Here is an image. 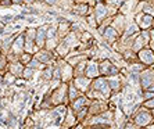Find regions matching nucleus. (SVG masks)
<instances>
[{"mask_svg":"<svg viewBox=\"0 0 154 129\" xmlns=\"http://www.w3.org/2000/svg\"><path fill=\"white\" fill-rule=\"evenodd\" d=\"M33 72H35V68L26 65L25 68H24V72H22V78L24 79H31L33 76Z\"/></svg>","mask_w":154,"mask_h":129,"instance_id":"nucleus-28","label":"nucleus"},{"mask_svg":"<svg viewBox=\"0 0 154 129\" xmlns=\"http://www.w3.org/2000/svg\"><path fill=\"white\" fill-rule=\"evenodd\" d=\"M45 3L49 4V6H53V4L57 3V0H45Z\"/></svg>","mask_w":154,"mask_h":129,"instance_id":"nucleus-37","label":"nucleus"},{"mask_svg":"<svg viewBox=\"0 0 154 129\" xmlns=\"http://www.w3.org/2000/svg\"><path fill=\"white\" fill-rule=\"evenodd\" d=\"M153 28H154V21H153Z\"/></svg>","mask_w":154,"mask_h":129,"instance_id":"nucleus-40","label":"nucleus"},{"mask_svg":"<svg viewBox=\"0 0 154 129\" xmlns=\"http://www.w3.org/2000/svg\"><path fill=\"white\" fill-rule=\"evenodd\" d=\"M43 79H46V81H51L53 79V68L51 67H47V69L43 72Z\"/></svg>","mask_w":154,"mask_h":129,"instance_id":"nucleus-33","label":"nucleus"},{"mask_svg":"<svg viewBox=\"0 0 154 129\" xmlns=\"http://www.w3.org/2000/svg\"><path fill=\"white\" fill-rule=\"evenodd\" d=\"M33 2H36V0H24V3H26V4H32Z\"/></svg>","mask_w":154,"mask_h":129,"instance_id":"nucleus-39","label":"nucleus"},{"mask_svg":"<svg viewBox=\"0 0 154 129\" xmlns=\"http://www.w3.org/2000/svg\"><path fill=\"white\" fill-rule=\"evenodd\" d=\"M86 104H88V97H85V96H81L78 97V99H75L74 101H71V108L74 110V112H78V111H81L82 108H85L86 107Z\"/></svg>","mask_w":154,"mask_h":129,"instance_id":"nucleus-17","label":"nucleus"},{"mask_svg":"<svg viewBox=\"0 0 154 129\" xmlns=\"http://www.w3.org/2000/svg\"><path fill=\"white\" fill-rule=\"evenodd\" d=\"M74 85L78 88L81 92H88L89 90V88L92 86V79L88 78L86 75H79V76H74Z\"/></svg>","mask_w":154,"mask_h":129,"instance_id":"nucleus-7","label":"nucleus"},{"mask_svg":"<svg viewBox=\"0 0 154 129\" xmlns=\"http://www.w3.org/2000/svg\"><path fill=\"white\" fill-rule=\"evenodd\" d=\"M24 64H22L21 61L18 63V61H15V63H13V64L10 65V71L13 75L15 76H22V72H24Z\"/></svg>","mask_w":154,"mask_h":129,"instance_id":"nucleus-25","label":"nucleus"},{"mask_svg":"<svg viewBox=\"0 0 154 129\" xmlns=\"http://www.w3.org/2000/svg\"><path fill=\"white\" fill-rule=\"evenodd\" d=\"M137 2H139V0H125V2L122 3L121 7L118 8V11L124 15H128L129 13H132V11L135 10V7L137 6Z\"/></svg>","mask_w":154,"mask_h":129,"instance_id":"nucleus-15","label":"nucleus"},{"mask_svg":"<svg viewBox=\"0 0 154 129\" xmlns=\"http://www.w3.org/2000/svg\"><path fill=\"white\" fill-rule=\"evenodd\" d=\"M142 11H144L146 14H150V15H153L154 17V2L151 3V2H146L144 3V7H143V10Z\"/></svg>","mask_w":154,"mask_h":129,"instance_id":"nucleus-29","label":"nucleus"},{"mask_svg":"<svg viewBox=\"0 0 154 129\" xmlns=\"http://www.w3.org/2000/svg\"><path fill=\"white\" fill-rule=\"evenodd\" d=\"M147 65H144L143 63L140 64V63H132V64H129V71H136V72H142L143 69H146Z\"/></svg>","mask_w":154,"mask_h":129,"instance_id":"nucleus-27","label":"nucleus"},{"mask_svg":"<svg viewBox=\"0 0 154 129\" xmlns=\"http://www.w3.org/2000/svg\"><path fill=\"white\" fill-rule=\"evenodd\" d=\"M103 35V38H104V40H107L108 43H115L117 42V39L119 38V33H118V31L114 28V26H106L104 28V32L101 33Z\"/></svg>","mask_w":154,"mask_h":129,"instance_id":"nucleus-13","label":"nucleus"},{"mask_svg":"<svg viewBox=\"0 0 154 129\" xmlns=\"http://www.w3.org/2000/svg\"><path fill=\"white\" fill-rule=\"evenodd\" d=\"M25 51V33L15 36V40L13 42V53L21 54Z\"/></svg>","mask_w":154,"mask_h":129,"instance_id":"nucleus-14","label":"nucleus"},{"mask_svg":"<svg viewBox=\"0 0 154 129\" xmlns=\"http://www.w3.org/2000/svg\"><path fill=\"white\" fill-rule=\"evenodd\" d=\"M135 21L140 26V29H149V28H153L154 17L150 14H146L144 11H139L135 15Z\"/></svg>","mask_w":154,"mask_h":129,"instance_id":"nucleus-3","label":"nucleus"},{"mask_svg":"<svg viewBox=\"0 0 154 129\" xmlns=\"http://www.w3.org/2000/svg\"><path fill=\"white\" fill-rule=\"evenodd\" d=\"M124 2H125V0H106V3H107L108 6H111V7L117 8V10L121 7Z\"/></svg>","mask_w":154,"mask_h":129,"instance_id":"nucleus-31","label":"nucleus"},{"mask_svg":"<svg viewBox=\"0 0 154 129\" xmlns=\"http://www.w3.org/2000/svg\"><path fill=\"white\" fill-rule=\"evenodd\" d=\"M60 69H61V81H63V82L71 81L72 76H74V67H72L69 63L63 61V65L60 67Z\"/></svg>","mask_w":154,"mask_h":129,"instance_id":"nucleus-12","label":"nucleus"},{"mask_svg":"<svg viewBox=\"0 0 154 129\" xmlns=\"http://www.w3.org/2000/svg\"><path fill=\"white\" fill-rule=\"evenodd\" d=\"M108 14H110V7H108L107 4L101 3V0H97L96 6H94V17H96L97 22L101 24L107 18Z\"/></svg>","mask_w":154,"mask_h":129,"instance_id":"nucleus-5","label":"nucleus"},{"mask_svg":"<svg viewBox=\"0 0 154 129\" xmlns=\"http://www.w3.org/2000/svg\"><path fill=\"white\" fill-rule=\"evenodd\" d=\"M6 61H7V58L4 57V56H0V69L4 68V65H6Z\"/></svg>","mask_w":154,"mask_h":129,"instance_id":"nucleus-35","label":"nucleus"},{"mask_svg":"<svg viewBox=\"0 0 154 129\" xmlns=\"http://www.w3.org/2000/svg\"><path fill=\"white\" fill-rule=\"evenodd\" d=\"M125 25H126V21H125V15L121 14L119 13L118 15H115L114 18H112V21H111V26H114L117 31H124L125 29Z\"/></svg>","mask_w":154,"mask_h":129,"instance_id":"nucleus-19","label":"nucleus"},{"mask_svg":"<svg viewBox=\"0 0 154 129\" xmlns=\"http://www.w3.org/2000/svg\"><path fill=\"white\" fill-rule=\"evenodd\" d=\"M72 13L76 15H88L90 13V8H89V4L88 3H81V4H75V6H72Z\"/></svg>","mask_w":154,"mask_h":129,"instance_id":"nucleus-18","label":"nucleus"},{"mask_svg":"<svg viewBox=\"0 0 154 129\" xmlns=\"http://www.w3.org/2000/svg\"><path fill=\"white\" fill-rule=\"evenodd\" d=\"M69 50H71V46H69L65 40H61V42L58 43V46L56 47V51H57V54L60 57H67Z\"/></svg>","mask_w":154,"mask_h":129,"instance_id":"nucleus-22","label":"nucleus"},{"mask_svg":"<svg viewBox=\"0 0 154 129\" xmlns=\"http://www.w3.org/2000/svg\"><path fill=\"white\" fill-rule=\"evenodd\" d=\"M151 97H154V92H151V90H149V89H144V93H143V99H144V100L151 99Z\"/></svg>","mask_w":154,"mask_h":129,"instance_id":"nucleus-34","label":"nucleus"},{"mask_svg":"<svg viewBox=\"0 0 154 129\" xmlns=\"http://www.w3.org/2000/svg\"><path fill=\"white\" fill-rule=\"evenodd\" d=\"M72 28V25L69 24L68 21H65V20H63V21L60 22V25H58V28H57V35H58V38H64L65 35H68L71 31L69 29Z\"/></svg>","mask_w":154,"mask_h":129,"instance_id":"nucleus-21","label":"nucleus"},{"mask_svg":"<svg viewBox=\"0 0 154 129\" xmlns=\"http://www.w3.org/2000/svg\"><path fill=\"white\" fill-rule=\"evenodd\" d=\"M90 89H94V90L101 92L106 99H108L112 93L111 86H110V83H108L107 76H104V75H99L97 78L92 79V86H90Z\"/></svg>","mask_w":154,"mask_h":129,"instance_id":"nucleus-1","label":"nucleus"},{"mask_svg":"<svg viewBox=\"0 0 154 129\" xmlns=\"http://www.w3.org/2000/svg\"><path fill=\"white\" fill-rule=\"evenodd\" d=\"M85 58L86 57L83 56V54H79V56H75V57H69L68 58V63L72 65V67H75L76 64H79V63H81V61H83Z\"/></svg>","mask_w":154,"mask_h":129,"instance_id":"nucleus-30","label":"nucleus"},{"mask_svg":"<svg viewBox=\"0 0 154 129\" xmlns=\"http://www.w3.org/2000/svg\"><path fill=\"white\" fill-rule=\"evenodd\" d=\"M144 2H149V0H144Z\"/></svg>","mask_w":154,"mask_h":129,"instance_id":"nucleus-41","label":"nucleus"},{"mask_svg":"<svg viewBox=\"0 0 154 129\" xmlns=\"http://www.w3.org/2000/svg\"><path fill=\"white\" fill-rule=\"evenodd\" d=\"M137 58L142 61L144 65H154V51L153 49L149 47H143L142 50L137 51Z\"/></svg>","mask_w":154,"mask_h":129,"instance_id":"nucleus-6","label":"nucleus"},{"mask_svg":"<svg viewBox=\"0 0 154 129\" xmlns=\"http://www.w3.org/2000/svg\"><path fill=\"white\" fill-rule=\"evenodd\" d=\"M133 122L136 126H149L151 122H154V117L150 112V110L147 108H142L135 114V118H133Z\"/></svg>","mask_w":154,"mask_h":129,"instance_id":"nucleus-2","label":"nucleus"},{"mask_svg":"<svg viewBox=\"0 0 154 129\" xmlns=\"http://www.w3.org/2000/svg\"><path fill=\"white\" fill-rule=\"evenodd\" d=\"M154 83V71L151 69H143L140 72V86L142 89H147L150 85Z\"/></svg>","mask_w":154,"mask_h":129,"instance_id":"nucleus-9","label":"nucleus"},{"mask_svg":"<svg viewBox=\"0 0 154 129\" xmlns=\"http://www.w3.org/2000/svg\"><path fill=\"white\" fill-rule=\"evenodd\" d=\"M11 2H13L14 4H22L24 3V0H11Z\"/></svg>","mask_w":154,"mask_h":129,"instance_id":"nucleus-38","label":"nucleus"},{"mask_svg":"<svg viewBox=\"0 0 154 129\" xmlns=\"http://www.w3.org/2000/svg\"><path fill=\"white\" fill-rule=\"evenodd\" d=\"M108 79V83L111 86V90L112 92H117V90L121 89V79H119V74L118 75H111V76H107Z\"/></svg>","mask_w":154,"mask_h":129,"instance_id":"nucleus-23","label":"nucleus"},{"mask_svg":"<svg viewBox=\"0 0 154 129\" xmlns=\"http://www.w3.org/2000/svg\"><path fill=\"white\" fill-rule=\"evenodd\" d=\"M153 2H154V0H153Z\"/></svg>","mask_w":154,"mask_h":129,"instance_id":"nucleus-42","label":"nucleus"},{"mask_svg":"<svg viewBox=\"0 0 154 129\" xmlns=\"http://www.w3.org/2000/svg\"><path fill=\"white\" fill-rule=\"evenodd\" d=\"M47 25H43L40 28L36 29V36H35V43L38 49H43L46 45V39H47Z\"/></svg>","mask_w":154,"mask_h":129,"instance_id":"nucleus-8","label":"nucleus"},{"mask_svg":"<svg viewBox=\"0 0 154 129\" xmlns=\"http://www.w3.org/2000/svg\"><path fill=\"white\" fill-rule=\"evenodd\" d=\"M143 107L147 108V110H154V97H151V99H147V100L143 101Z\"/></svg>","mask_w":154,"mask_h":129,"instance_id":"nucleus-32","label":"nucleus"},{"mask_svg":"<svg viewBox=\"0 0 154 129\" xmlns=\"http://www.w3.org/2000/svg\"><path fill=\"white\" fill-rule=\"evenodd\" d=\"M106 110V104L100 100V99H96V101L89 106V114L90 115H97V114H101V112Z\"/></svg>","mask_w":154,"mask_h":129,"instance_id":"nucleus-16","label":"nucleus"},{"mask_svg":"<svg viewBox=\"0 0 154 129\" xmlns=\"http://www.w3.org/2000/svg\"><path fill=\"white\" fill-rule=\"evenodd\" d=\"M139 29L140 26L136 24V21L129 22V24L125 25V29H124V38H131V36H133L135 33L139 32Z\"/></svg>","mask_w":154,"mask_h":129,"instance_id":"nucleus-20","label":"nucleus"},{"mask_svg":"<svg viewBox=\"0 0 154 129\" xmlns=\"http://www.w3.org/2000/svg\"><path fill=\"white\" fill-rule=\"evenodd\" d=\"M81 93H82V92L74 85V82H71L68 85V100L69 101H74L75 99H78V97L81 96Z\"/></svg>","mask_w":154,"mask_h":129,"instance_id":"nucleus-24","label":"nucleus"},{"mask_svg":"<svg viewBox=\"0 0 154 129\" xmlns=\"http://www.w3.org/2000/svg\"><path fill=\"white\" fill-rule=\"evenodd\" d=\"M100 64V74L104 76H111V75H118L119 74V69L118 67L114 64V63H111L110 60H103L101 63H99Z\"/></svg>","mask_w":154,"mask_h":129,"instance_id":"nucleus-4","label":"nucleus"},{"mask_svg":"<svg viewBox=\"0 0 154 129\" xmlns=\"http://www.w3.org/2000/svg\"><path fill=\"white\" fill-rule=\"evenodd\" d=\"M85 75L88 76V78H90V79H94V78H97L99 75H101L100 74V64L96 63V61H93V60H90L89 63L86 64Z\"/></svg>","mask_w":154,"mask_h":129,"instance_id":"nucleus-10","label":"nucleus"},{"mask_svg":"<svg viewBox=\"0 0 154 129\" xmlns=\"http://www.w3.org/2000/svg\"><path fill=\"white\" fill-rule=\"evenodd\" d=\"M35 57L45 65H50L51 63H54L53 54H51V50H47V49H42L40 51L35 54Z\"/></svg>","mask_w":154,"mask_h":129,"instance_id":"nucleus-11","label":"nucleus"},{"mask_svg":"<svg viewBox=\"0 0 154 129\" xmlns=\"http://www.w3.org/2000/svg\"><path fill=\"white\" fill-rule=\"evenodd\" d=\"M33 58V54L32 53H28V51H24V53L20 54V61H21L24 65H28V63Z\"/></svg>","mask_w":154,"mask_h":129,"instance_id":"nucleus-26","label":"nucleus"},{"mask_svg":"<svg viewBox=\"0 0 154 129\" xmlns=\"http://www.w3.org/2000/svg\"><path fill=\"white\" fill-rule=\"evenodd\" d=\"M150 45H154V29H150Z\"/></svg>","mask_w":154,"mask_h":129,"instance_id":"nucleus-36","label":"nucleus"}]
</instances>
